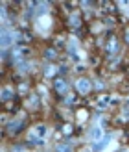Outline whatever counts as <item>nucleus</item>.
Here are the masks:
<instances>
[{
    "mask_svg": "<svg viewBox=\"0 0 129 152\" xmlns=\"http://www.w3.org/2000/svg\"><path fill=\"white\" fill-rule=\"evenodd\" d=\"M55 89L59 91V93H65V89H66L65 82H61V80H59V82H55Z\"/></svg>",
    "mask_w": 129,
    "mask_h": 152,
    "instance_id": "39448f33",
    "label": "nucleus"
},
{
    "mask_svg": "<svg viewBox=\"0 0 129 152\" xmlns=\"http://www.w3.org/2000/svg\"><path fill=\"white\" fill-rule=\"evenodd\" d=\"M72 22H74V26H78V22H79V20H78V17H76V15L72 17Z\"/></svg>",
    "mask_w": 129,
    "mask_h": 152,
    "instance_id": "0eeeda50",
    "label": "nucleus"
},
{
    "mask_svg": "<svg viewBox=\"0 0 129 152\" xmlns=\"http://www.w3.org/2000/svg\"><path fill=\"white\" fill-rule=\"evenodd\" d=\"M15 152H24V150H22L20 147H17V148H15Z\"/></svg>",
    "mask_w": 129,
    "mask_h": 152,
    "instance_id": "6e6552de",
    "label": "nucleus"
},
{
    "mask_svg": "<svg viewBox=\"0 0 129 152\" xmlns=\"http://www.w3.org/2000/svg\"><path fill=\"white\" fill-rule=\"evenodd\" d=\"M78 91H79V93H83V95L89 93V91H90V82H89V80H85V78L78 80Z\"/></svg>",
    "mask_w": 129,
    "mask_h": 152,
    "instance_id": "f03ea898",
    "label": "nucleus"
},
{
    "mask_svg": "<svg viewBox=\"0 0 129 152\" xmlns=\"http://www.w3.org/2000/svg\"><path fill=\"white\" fill-rule=\"evenodd\" d=\"M44 135H46V128H44V126H35L33 130L28 134V139L33 141V143H39L37 137H44Z\"/></svg>",
    "mask_w": 129,
    "mask_h": 152,
    "instance_id": "f257e3e1",
    "label": "nucleus"
},
{
    "mask_svg": "<svg viewBox=\"0 0 129 152\" xmlns=\"http://www.w3.org/2000/svg\"><path fill=\"white\" fill-rule=\"evenodd\" d=\"M9 96H13V91L9 87H4L2 89V100H9Z\"/></svg>",
    "mask_w": 129,
    "mask_h": 152,
    "instance_id": "20e7f679",
    "label": "nucleus"
},
{
    "mask_svg": "<svg viewBox=\"0 0 129 152\" xmlns=\"http://www.w3.org/2000/svg\"><path fill=\"white\" fill-rule=\"evenodd\" d=\"M102 135H103V130L100 126H94L92 130H90V139H92V141H100Z\"/></svg>",
    "mask_w": 129,
    "mask_h": 152,
    "instance_id": "7ed1b4c3",
    "label": "nucleus"
},
{
    "mask_svg": "<svg viewBox=\"0 0 129 152\" xmlns=\"http://www.w3.org/2000/svg\"><path fill=\"white\" fill-rule=\"evenodd\" d=\"M57 150H59V152H68V147L61 145V147H57Z\"/></svg>",
    "mask_w": 129,
    "mask_h": 152,
    "instance_id": "423d86ee",
    "label": "nucleus"
}]
</instances>
